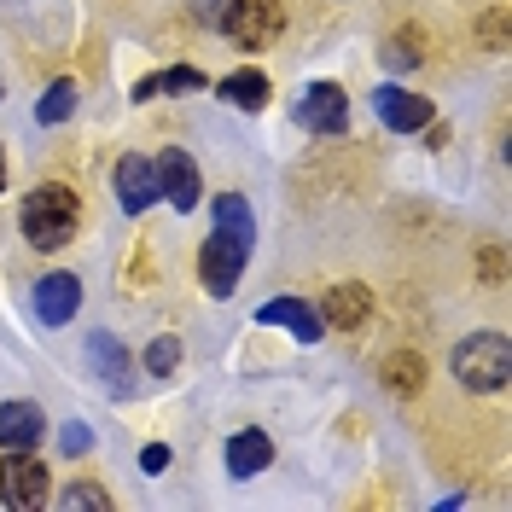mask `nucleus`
<instances>
[{
	"label": "nucleus",
	"instance_id": "nucleus-1",
	"mask_svg": "<svg viewBox=\"0 0 512 512\" xmlns=\"http://www.w3.org/2000/svg\"><path fill=\"white\" fill-rule=\"evenodd\" d=\"M24 239H30L35 251H59L76 239V227H82V204H76V192L64 187V181H41V187L24 198Z\"/></svg>",
	"mask_w": 512,
	"mask_h": 512
},
{
	"label": "nucleus",
	"instance_id": "nucleus-2",
	"mask_svg": "<svg viewBox=\"0 0 512 512\" xmlns=\"http://www.w3.org/2000/svg\"><path fill=\"white\" fill-rule=\"evenodd\" d=\"M454 379L466 390H501L512 379V344L507 332H472L460 350H454Z\"/></svg>",
	"mask_w": 512,
	"mask_h": 512
},
{
	"label": "nucleus",
	"instance_id": "nucleus-3",
	"mask_svg": "<svg viewBox=\"0 0 512 512\" xmlns=\"http://www.w3.org/2000/svg\"><path fill=\"white\" fill-rule=\"evenodd\" d=\"M245 262H251V239L233 233V227H216V233L204 239V251H198V280H204L210 297H233Z\"/></svg>",
	"mask_w": 512,
	"mask_h": 512
},
{
	"label": "nucleus",
	"instance_id": "nucleus-4",
	"mask_svg": "<svg viewBox=\"0 0 512 512\" xmlns=\"http://www.w3.org/2000/svg\"><path fill=\"white\" fill-rule=\"evenodd\" d=\"M222 30H227L233 47L262 53V47H274L280 30H286V6H280V0H233L222 12Z\"/></svg>",
	"mask_w": 512,
	"mask_h": 512
},
{
	"label": "nucleus",
	"instance_id": "nucleus-5",
	"mask_svg": "<svg viewBox=\"0 0 512 512\" xmlns=\"http://www.w3.org/2000/svg\"><path fill=\"white\" fill-rule=\"evenodd\" d=\"M41 501H47V466L30 448H6V460H0V507L30 512Z\"/></svg>",
	"mask_w": 512,
	"mask_h": 512
},
{
	"label": "nucleus",
	"instance_id": "nucleus-6",
	"mask_svg": "<svg viewBox=\"0 0 512 512\" xmlns=\"http://www.w3.org/2000/svg\"><path fill=\"white\" fill-rule=\"evenodd\" d=\"M373 111H379L384 128H396V134H419V128H431V99L408 94V88H379L373 94Z\"/></svg>",
	"mask_w": 512,
	"mask_h": 512
},
{
	"label": "nucleus",
	"instance_id": "nucleus-7",
	"mask_svg": "<svg viewBox=\"0 0 512 512\" xmlns=\"http://www.w3.org/2000/svg\"><path fill=\"white\" fill-rule=\"evenodd\" d=\"M344 117H350V105H344V88L338 82H315L303 94V105H297V123L309 128V134H338Z\"/></svg>",
	"mask_w": 512,
	"mask_h": 512
},
{
	"label": "nucleus",
	"instance_id": "nucleus-8",
	"mask_svg": "<svg viewBox=\"0 0 512 512\" xmlns=\"http://www.w3.org/2000/svg\"><path fill=\"white\" fill-rule=\"evenodd\" d=\"M373 315V291L344 280V286L326 291V303H320V326H332V332H355V326H367Z\"/></svg>",
	"mask_w": 512,
	"mask_h": 512
},
{
	"label": "nucleus",
	"instance_id": "nucleus-9",
	"mask_svg": "<svg viewBox=\"0 0 512 512\" xmlns=\"http://www.w3.org/2000/svg\"><path fill=\"white\" fill-rule=\"evenodd\" d=\"M152 175H158V192L175 204V210H187L192 216V204H198V169H192V158L187 152H163L158 163H152Z\"/></svg>",
	"mask_w": 512,
	"mask_h": 512
},
{
	"label": "nucleus",
	"instance_id": "nucleus-10",
	"mask_svg": "<svg viewBox=\"0 0 512 512\" xmlns=\"http://www.w3.org/2000/svg\"><path fill=\"white\" fill-rule=\"evenodd\" d=\"M76 303H82V280H76V274H47V280H35V315L47 320V326H64V320L76 315Z\"/></svg>",
	"mask_w": 512,
	"mask_h": 512
},
{
	"label": "nucleus",
	"instance_id": "nucleus-11",
	"mask_svg": "<svg viewBox=\"0 0 512 512\" xmlns=\"http://www.w3.org/2000/svg\"><path fill=\"white\" fill-rule=\"evenodd\" d=\"M152 198H158V175H152V163L140 158V152H128V158L117 163V204H123L128 216H140Z\"/></svg>",
	"mask_w": 512,
	"mask_h": 512
},
{
	"label": "nucleus",
	"instance_id": "nucleus-12",
	"mask_svg": "<svg viewBox=\"0 0 512 512\" xmlns=\"http://www.w3.org/2000/svg\"><path fill=\"white\" fill-rule=\"evenodd\" d=\"M47 431V414L35 402H6L0 408V448H35Z\"/></svg>",
	"mask_w": 512,
	"mask_h": 512
},
{
	"label": "nucleus",
	"instance_id": "nucleus-13",
	"mask_svg": "<svg viewBox=\"0 0 512 512\" xmlns=\"http://www.w3.org/2000/svg\"><path fill=\"white\" fill-rule=\"evenodd\" d=\"M256 320H262V326H291L303 344H315L320 332H326V326H320V315L309 309V303H297V297H274V303H262V309H256Z\"/></svg>",
	"mask_w": 512,
	"mask_h": 512
},
{
	"label": "nucleus",
	"instance_id": "nucleus-14",
	"mask_svg": "<svg viewBox=\"0 0 512 512\" xmlns=\"http://www.w3.org/2000/svg\"><path fill=\"white\" fill-rule=\"evenodd\" d=\"M268 460H274V443H268L262 431H239V437L227 443V472H233V478H256V472H268Z\"/></svg>",
	"mask_w": 512,
	"mask_h": 512
},
{
	"label": "nucleus",
	"instance_id": "nucleus-15",
	"mask_svg": "<svg viewBox=\"0 0 512 512\" xmlns=\"http://www.w3.org/2000/svg\"><path fill=\"white\" fill-rule=\"evenodd\" d=\"M379 379L390 396H414L419 384H425V355L414 350H396V355H384L379 361Z\"/></svg>",
	"mask_w": 512,
	"mask_h": 512
},
{
	"label": "nucleus",
	"instance_id": "nucleus-16",
	"mask_svg": "<svg viewBox=\"0 0 512 512\" xmlns=\"http://www.w3.org/2000/svg\"><path fill=\"white\" fill-rule=\"evenodd\" d=\"M204 88V70H192V64H175V70H163V76H146V82H134V99H158V94H198Z\"/></svg>",
	"mask_w": 512,
	"mask_h": 512
},
{
	"label": "nucleus",
	"instance_id": "nucleus-17",
	"mask_svg": "<svg viewBox=\"0 0 512 512\" xmlns=\"http://www.w3.org/2000/svg\"><path fill=\"white\" fill-rule=\"evenodd\" d=\"M222 99L239 105V111H262V105H268V76H262V70H233L222 82Z\"/></svg>",
	"mask_w": 512,
	"mask_h": 512
},
{
	"label": "nucleus",
	"instance_id": "nucleus-18",
	"mask_svg": "<svg viewBox=\"0 0 512 512\" xmlns=\"http://www.w3.org/2000/svg\"><path fill=\"white\" fill-rule=\"evenodd\" d=\"M419 47H425V35H419V30H402V35H390V41H384V64H390V70H414V64L425 59Z\"/></svg>",
	"mask_w": 512,
	"mask_h": 512
},
{
	"label": "nucleus",
	"instance_id": "nucleus-19",
	"mask_svg": "<svg viewBox=\"0 0 512 512\" xmlns=\"http://www.w3.org/2000/svg\"><path fill=\"white\" fill-rule=\"evenodd\" d=\"M70 111H76V82H53V88L41 94V105H35L41 123H64Z\"/></svg>",
	"mask_w": 512,
	"mask_h": 512
},
{
	"label": "nucleus",
	"instance_id": "nucleus-20",
	"mask_svg": "<svg viewBox=\"0 0 512 512\" xmlns=\"http://www.w3.org/2000/svg\"><path fill=\"white\" fill-rule=\"evenodd\" d=\"M216 227H233V233H245L251 239L256 222H251V204L239 198V192H227V198H216Z\"/></svg>",
	"mask_w": 512,
	"mask_h": 512
},
{
	"label": "nucleus",
	"instance_id": "nucleus-21",
	"mask_svg": "<svg viewBox=\"0 0 512 512\" xmlns=\"http://www.w3.org/2000/svg\"><path fill=\"white\" fill-rule=\"evenodd\" d=\"M175 361H181V344H175V338H158V344L146 350V373H152V379H169Z\"/></svg>",
	"mask_w": 512,
	"mask_h": 512
},
{
	"label": "nucleus",
	"instance_id": "nucleus-22",
	"mask_svg": "<svg viewBox=\"0 0 512 512\" xmlns=\"http://www.w3.org/2000/svg\"><path fill=\"white\" fill-rule=\"evenodd\" d=\"M59 507H70V512H76V507H99V512H105V507H111V495H105L99 483H70V489L59 495Z\"/></svg>",
	"mask_w": 512,
	"mask_h": 512
},
{
	"label": "nucleus",
	"instance_id": "nucleus-23",
	"mask_svg": "<svg viewBox=\"0 0 512 512\" xmlns=\"http://www.w3.org/2000/svg\"><path fill=\"white\" fill-rule=\"evenodd\" d=\"M478 268H483V280H489V286H501V274H507V256H501L495 245H489V251L478 256Z\"/></svg>",
	"mask_w": 512,
	"mask_h": 512
},
{
	"label": "nucleus",
	"instance_id": "nucleus-24",
	"mask_svg": "<svg viewBox=\"0 0 512 512\" xmlns=\"http://www.w3.org/2000/svg\"><path fill=\"white\" fill-rule=\"evenodd\" d=\"M140 466H146V472H163V466H169V448H163V443H152L146 454H140Z\"/></svg>",
	"mask_w": 512,
	"mask_h": 512
},
{
	"label": "nucleus",
	"instance_id": "nucleus-25",
	"mask_svg": "<svg viewBox=\"0 0 512 512\" xmlns=\"http://www.w3.org/2000/svg\"><path fill=\"white\" fill-rule=\"evenodd\" d=\"M64 448L82 454V448H88V431H82V425H64Z\"/></svg>",
	"mask_w": 512,
	"mask_h": 512
},
{
	"label": "nucleus",
	"instance_id": "nucleus-26",
	"mask_svg": "<svg viewBox=\"0 0 512 512\" xmlns=\"http://www.w3.org/2000/svg\"><path fill=\"white\" fill-rule=\"evenodd\" d=\"M483 35H489V41H495V47H501V41H507V18H501V12H495V18H489V24H483Z\"/></svg>",
	"mask_w": 512,
	"mask_h": 512
},
{
	"label": "nucleus",
	"instance_id": "nucleus-27",
	"mask_svg": "<svg viewBox=\"0 0 512 512\" xmlns=\"http://www.w3.org/2000/svg\"><path fill=\"white\" fill-rule=\"evenodd\" d=\"M0 192H6V146H0Z\"/></svg>",
	"mask_w": 512,
	"mask_h": 512
}]
</instances>
